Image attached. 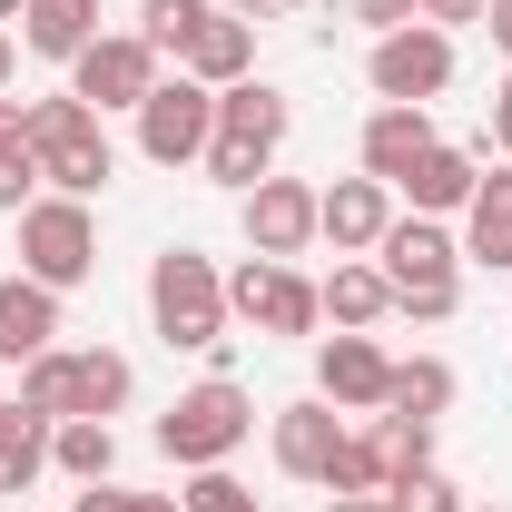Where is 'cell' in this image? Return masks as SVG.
<instances>
[{"label": "cell", "mask_w": 512, "mask_h": 512, "mask_svg": "<svg viewBox=\"0 0 512 512\" xmlns=\"http://www.w3.org/2000/svg\"><path fill=\"white\" fill-rule=\"evenodd\" d=\"M148 325L178 355H207V375H227V276H217V256L197 247L148 256Z\"/></svg>", "instance_id": "6da1fadb"}, {"label": "cell", "mask_w": 512, "mask_h": 512, "mask_svg": "<svg viewBox=\"0 0 512 512\" xmlns=\"http://www.w3.org/2000/svg\"><path fill=\"white\" fill-rule=\"evenodd\" d=\"M20 138H30V158H40V188H60V197H99L109 178H119V148H109L99 109L69 99V89L20 99Z\"/></svg>", "instance_id": "7a4b0ae2"}, {"label": "cell", "mask_w": 512, "mask_h": 512, "mask_svg": "<svg viewBox=\"0 0 512 512\" xmlns=\"http://www.w3.org/2000/svg\"><path fill=\"white\" fill-rule=\"evenodd\" d=\"M286 128H296V109H286V89H266V79H237V89H217V128H207V178L217 188L247 197L256 178H276V148H286Z\"/></svg>", "instance_id": "3957f363"}, {"label": "cell", "mask_w": 512, "mask_h": 512, "mask_svg": "<svg viewBox=\"0 0 512 512\" xmlns=\"http://www.w3.org/2000/svg\"><path fill=\"white\" fill-rule=\"evenodd\" d=\"M256 434V394L237 375H207L188 384L168 414H158V453L178 463V473H207V463H237V444Z\"/></svg>", "instance_id": "277c9868"}, {"label": "cell", "mask_w": 512, "mask_h": 512, "mask_svg": "<svg viewBox=\"0 0 512 512\" xmlns=\"http://www.w3.org/2000/svg\"><path fill=\"white\" fill-rule=\"evenodd\" d=\"M128 355H109V345H50V355H30L20 365V404L30 414H50V424H69V414H119L128 404Z\"/></svg>", "instance_id": "5b68a950"}, {"label": "cell", "mask_w": 512, "mask_h": 512, "mask_svg": "<svg viewBox=\"0 0 512 512\" xmlns=\"http://www.w3.org/2000/svg\"><path fill=\"white\" fill-rule=\"evenodd\" d=\"M20 276H40L50 296H69V286L99 276V217H89V197L40 188L20 207Z\"/></svg>", "instance_id": "8992f818"}, {"label": "cell", "mask_w": 512, "mask_h": 512, "mask_svg": "<svg viewBox=\"0 0 512 512\" xmlns=\"http://www.w3.org/2000/svg\"><path fill=\"white\" fill-rule=\"evenodd\" d=\"M365 89L394 99V109H434V99L453 89V30H434V20L384 30L375 50H365Z\"/></svg>", "instance_id": "52a82bcc"}, {"label": "cell", "mask_w": 512, "mask_h": 512, "mask_svg": "<svg viewBox=\"0 0 512 512\" xmlns=\"http://www.w3.org/2000/svg\"><path fill=\"white\" fill-rule=\"evenodd\" d=\"M207 128H217V89L178 69V79H158L138 99V158L148 168H197L207 158Z\"/></svg>", "instance_id": "ba28073f"}, {"label": "cell", "mask_w": 512, "mask_h": 512, "mask_svg": "<svg viewBox=\"0 0 512 512\" xmlns=\"http://www.w3.org/2000/svg\"><path fill=\"white\" fill-rule=\"evenodd\" d=\"M158 79H168V69H158V50H148L138 30H99V40L69 60V99H89L99 119H109V109H128V119H138V99H148Z\"/></svg>", "instance_id": "9c48e42d"}, {"label": "cell", "mask_w": 512, "mask_h": 512, "mask_svg": "<svg viewBox=\"0 0 512 512\" xmlns=\"http://www.w3.org/2000/svg\"><path fill=\"white\" fill-rule=\"evenodd\" d=\"M227 316H247L256 335H316L325 306H316V276H296V266H276V256H247V266L227 276Z\"/></svg>", "instance_id": "30bf717a"}, {"label": "cell", "mask_w": 512, "mask_h": 512, "mask_svg": "<svg viewBox=\"0 0 512 512\" xmlns=\"http://www.w3.org/2000/svg\"><path fill=\"white\" fill-rule=\"evenodd\" d=\"M375 266H384L394 296H404V286H463V237H453L444 217H414V207H404L375 237Z\"/></svg>", "instance_id": "8fae6325"}, {"label": "cell", "mask_w": 512, "mask_h": 512, "mask_svg": "<svg viewBox=\"0 0 512 512\" xmlns=\"http://www.w3.org/2000/svg\"><path fill=\"white\" fill-rule=\"evenodd\" d=\"M237 217H247V256L296 266V256L316 247V188H306V178H256V188L237 197Z\"/></svg>", "instance_id": "7c38bea8"}, {"label": "cell", "mask_w": 512, "mask_h": 512, "mask_svg": "<svg viewBox=\"0 0 512 512\" xmlns=\"http://www.w3.org/2000/svg\"><path fill=\"white\" fill-rule=\"evenodd\" d=\"M384 384H394V355H384L365 325H335L316 345V394L335 414H384Z\"/></svg>", "instance_id": "4fadbf2b"}, {"label": "cell", "mask_w": 512, "mask_h": 512, "mask_svg": "<svg viewBox=\"0 0 512 512\" xmlns=\"http://www.w3.org/2000/svg\"><path fill=\"white\" fill-rule=\"evenodd\" d=\"M266 444H276V473H286V483H325V473H335V444H345V414H335L325 394H296V404H276Z\"/></svg>", "instance_id": "5bb4252c"}, {"label": "cell", "mask_w": 512, "mask_h": 512, "mask_svg": "<svg viewBox=\"0 0 512 512\" xmlns=\"http://www.w3.org/2000/svg\"><path fill=\"white\" fill-rule=\"evenodd\" d=\"M384 227H394V188L384 178H335V188H316V237L335 256H375Z\"/></svg>", "instance_id": "9a60e30c"}, {"label": "cell", "mask_w": 512, "mask_h": 512, "mask_svg": "<svg viewBox=\"0 0 512 512\" xmlns=\"http://www.w3.org/2000/svg\"><path fill=\"white\" fill-rule=\"evenodd\" d=\"M473 188H483V158H473V148H453V138H434V148L394 178V197H414V217H463Z\"/></svg>", "instance_id": "2e32d148"}, {"label": "cell", "mask_w": 512, "mask_h": 512, "mask_svg": "<svg viewBox=\"0 0 512 512\" xmlns=\"http://www.w3.org/2000/svg\"><path fill=\"white\" fill-rule=\"evenodd\" d=\"M60 345V296L40 276H0V365H30Z\"/></svg>", "instance_id": "e0dca14e"}, {"label": "cell", "mask_w": 512, "mask_h": 512, "mask_svg": "<svg viewBox=\"0 0 512 512\" xmlns=\"http://www.w3.org/2000/svg\"><path fill=\"white\" fill-rule=\"evenodd\" d=\"M463 266H493V276H512V158L503 168H483V188H473V207H463Z\"/></svg>", "instance_id": "ac0fdd59"}, {"label": "cell", "mask_w": 512, "mask_h": 512, "mask_svg": "<svg viewBox=\"0 0 512 512\" xmlns=\"http://www.w3.org/2000/svg\"><path fill=\"white\" fill-rule=\"evenodd\" d=\"M424 148H434V109H394V99H375V119H365V148H355V158H365V178L394 188Z\"/></svg>", "instance_id": "d6986e66"}, {"label": "cell", "mask_w": 512, "mask_h": 512, "mask_svg": "<svg viewBox=\"0 0 512 512\" xmlns=\"http://www.w3.org/2000/svg\"><path fill=\"white\" fill-rule=\"evenodd\" d=\"M188 79H207V89H237V79H256V20H237V10H217L207 30L188 40Z\"/></svg>", "instance_id": "ffe728a7"}, {"label": "cell", "mask_w": 512, "mask_h": 512, "mask_svg": "<svg viewBox=\"0 0 512 512\" xmlns=\"http://www.w3.org/2000/svg\"><path fill=\"white\" fill-rule=\"evenodd\" d=\"M89 40H99V0H30V10H20V50H30V60L69 69Z\"/></svg>", "instance_id": "44dd1931"}, {"label": "cell", "mask_w": 512, "mask_h": 512, "mask_svg": "<svg viewBox=\"0 0 512 512\" xmlns=\"http://www.w3.org/2000/svg\"><path fill=\"white\" fill-rule=\"evenodd\" d=\"M316 306L335 325H375V316H394V286H384L375 256H335V276L316 286Z\"/></svg>", "instance_id": "7402d4cb"}, {"label": "cell", "mask_w": 512, "mask_h": 512, "mask_svg": "<svg viewBox=\"0 0 512 512\" xmlns=\"http://www.w3.org/2000/svg\"><path fill=\"white\" fill-rule=\"evenodd\" d=\"M50 473H69V483H109V473H119V424H99V414L50 424Z\"/></svg>", "instance_id": "603a6c76"}, {"label": "cell", "mask_w": 512, "mask_h": 512, "mask_svg": "<svg viewBox=\"0 0 512 512\" xmlns=\"http://www.w3.org/2000/svg\"><path fill=\"white\" fill-rule=\"evenodd\" d=\"M30 483H50V414L0 404V493H30Z\"/></svg>", "instance_id": "cb8c5ba5"}, {"label": "cell", "mask_w": 512, "mask_h": 512, "mask_svg": "<svg viewBox=\"0 0 512 512\" xmlns=\"http://www.w3.org/2000/svg\"><path fill=\"white\" fill-rule=\"evenodd\" d=\"M444 404H453V365H444V355H404V365H394L384 414H424V424H444Z\"/></svg>", "instance_id": "d4e9b609"}, {"label": "cell", "mask_w": 512, "mask_h": 512, "mask_svg": "<svg viewBox=\"0 0 512 512\" xmlns=\"http://www.w3.org/2000/svg\"><path fill=\"white\" fill-rule=\"evenodd\" d=\"M217 20V0H138V40L158 50V60H188V40Z\"/></svg>", "instance_id": "484cf974"}, {"label": "cell", "mask_w": 512, "mask_h": 512, "mask_svg": "<svg viewBox=\"0 0 512 512\" xmlns=\"http://www.w3.org/2000/svg\"><path fill=\"white\" fill-rule=\"evenodd\" d=\"M365 444L384 453V483H394V473H424L434 463V424L424 414H365Z\"/></svg>", "instance_id": "4316f807"}, {"label": "cell", "mask_w": 512, "mask_h": 512, "mask_svg": "<svg viewBox=\"0 0 512 512\" xmlns=\"http://www.w3.org/2000/svg\"><path fill=\"white\" fill-rule=\"evenodd\" d=\"M384 512H463V483L434 473V463H424V473H394V483H384Z\"/></svg>", "instance_id": "83f0119b"}, {"label": "cell", "mask_w": 512, "mask_h": 512, "mask_svg": "<svg viewBox=\"0 0 512 512\" xmlns=\"http://www.w3.org/2000/svg\"><path fill=\"white\" fill-rule=\"evenodd\" d=\"M325 493H384V453L365 434H345L335 444V473H325Z\"/></svg>", "instance_id": "f1b7e54d"}, {"label": "cell", "mask_w": 512, "mask_h": 512, "mask_svg": "<svg viewBox=\"0 0 512 512\" xmlns=\"http://www.w3.org/2000/svg\"><path fill=\"white\" fill-rule=\"evenodd\" d=\"M188 512H256V493L227 473V463H207V473H188V493H178Z\"/></svg>", "instance_id": "f546056e"}, {"label": "cell", "mask_w": 512, "mask_h": 512, "mask_svg": "<svg viewBox=\"0 0 512 512\" xmlns=\"http://www.w3.org/2000/svg\"><path fill=\"white\" fill-rule=\"evenodd\" d=\"M69 512H188V503H178V493H128L119 473H109V483H79Z\"/></svg>", "instance_id": "4dcf8cb0"}, {"label": "cell", "mask_w": 512, "mask_h": 512, "mask_svg": "<svg viewBox=\"0 0 512 512\" xmlns=\"http://www.w3.org/2000/svg\"><path fill=\"white\" fill-rule=\"evenodd\" d=\"M30 197H40V158L30 148H0V217H20Z\"/></svg>", "instance_id": "1f68e13d"}, {"label": "cell", "mask_w": 512, "mask_h": 512, "mask_svg": "<svg viewBox=\"0 0 512 512\" xmlns=\"http://www.w3.org/2000/svg\"><path fill=\"white\" fill-rule=\"evenodd\" d=\"M453 306H463V286H404L394 296V316H414V325H444Z\"/></svg>", "instance_id": "d6a6232c"}, {"label": "cell", "mask_w": 512, "mask_h": 512, "mask_svg": "<svg viewBox=\"0 0 512 512\" xmlns=\"http://www.w3.org/2000/svg\"><path fill=\"white\" fill-rule=\"evenodd\" d=\"M414 20H434V30H473L483 0H414Z\"/></svg>", "instance_id": "836d02e7"}, {"label": "cell", "mask_w": 512, "mask_h": 512, "mask_svg": "<svg viewBox=\"0 0 512 512\" xmlns=\"http://www.w3.org/2000/svg\"><path fill=\"white\" fill-rule=\"evenodd\" d=\"M345 10H355V20L375 30V40H384V30H404V20H414V0H345Z\"/></svg>", "instance_id": "e575fe53"}, {"label": "cell", "mask_w": 512, "mask_h": 512, "mask_svg": "<svg viewBox=\"0 0 512 512\" xmlns=\"http://www.w3.org/2000/svg\"><path fill=\"white\" fill-rule=\"evenodd\" d=\"M493 148L512 158V69H503V89H493Z\"/></svg>", "instance_id": "d590c367"}, {"label": "cell", "mask_w": 512, "mask_h": 512, "mask_svg": "<svg viewBox=\"0 0 512 512\" xmlns=\"http://www.w3.org/2000/svg\"><path fill=\"white\" fill-rule=\"evenodd\" d=\"M483 30H493V50L512 60V0H483Z\"/></svg>", "instance_id": "8d00e7d4"}, {"label": "cell", "mask_w": 512, "mask_h": 512, "mask_svg": "<svg viewBox=\"0 0 512 512\" xmlns=\"http://www.w3.org/2000/svg\"><path fill=\"white\" fill-rule=\"evenodd\" d=\"M227 10H237V20H286L296 0H227Z\"/></svg>", "instance_id": "74e56055"}, {"label": "cell", "mask_w": 512, "mask_h": 512, "mask_svg": "<svg viewBox=\"0 0 512 512\" xmlns=\"http://www.w3.org/2000/svg\"><path fill=\"white\" fill-rule=\"evenodd\" d=\"M325 512H384V493H325Z\"/></svg>", "instance_id": "f35d334b"}, {"label": "cell", "mask_w": 512, "mask_h": 512, "mask_svg": "<svg viewBox=\"0 0 512 512\" xmlns=\"http://www.w3.org/2000/svg\"><path fill=\"white\" fill-rule=\"evenodd\" d=\"M0 148H30V138H20V99H0Z\"/></svg>", "instance_id": "ab89813d"}, {"label": "cell", "mask_w": 512, "mask_h": 512, "mask_svg": "<svg viewBox=\"0 0 512 512\" xmlns=\"http://www.w3.org/2000/svg\"><path fill=\"white\" fill-rule=\"evenodd\" d=\"M10 79H20V40L0 30V89H10Z\"/></svg>", "instance_id": "60d3db41"}, {"label": "cell", "mask_w": 512, "mask_h": 512, "mask_svg": "<svg viewBox=\"0 0 512 512\" xmlns=\"http://www.w3.org/2000/svg\"><path fill=\"white\" fill-rule=\"evenodd\" d=\"M20 10H30V0H0V30H10V20H20Z\"/></svg>", "instance_id": "b9f144b4"}, {"label": "cell", "mask_w": 512, "mask_h": 512, "mask_svg": "<svg viewBox=\"0 0 512 512\" xmlns=\"http://www.w3.org/2000/svg\"><path fill=\"white\" fill-rule=\"evenodd\" d=\"M463 512H503V503H463Z\"/></svg>", "instance_id": "7bdbcfd3"}]
</instances>
